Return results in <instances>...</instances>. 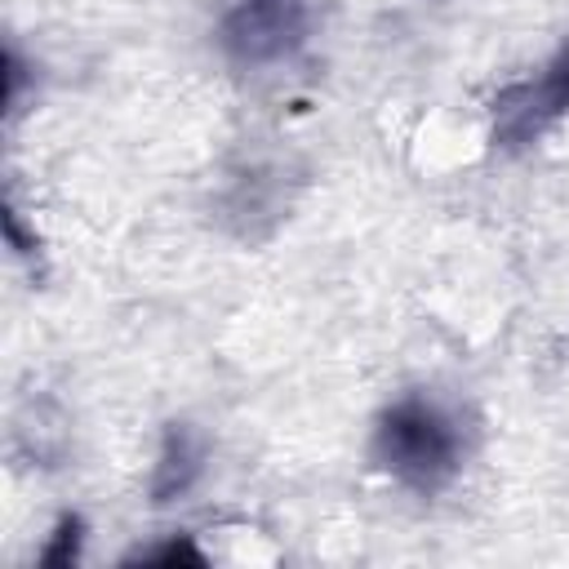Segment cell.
<instances>
[{
  "label": "cell",
  "mask_w": 569,
  "mask_h": 569,
  "mask_svg": "<svg viewBox=\"0 0 569 569\" xmlns=\"http://www.w3.org/2000/svg\"><path fill=\"white\" fill-rule=\"evenodd\" d=\"M369 458L396 485L413 493H440L462 471V458H467L462 422L436 396L405 391L378 413Z\"/></svg>",
  "instance_id": "obj_1"
},
{
  "label": "cell",
  "mask_w": 569,
  "mask_h": 569,
  "mask_svg": "<svg viewBox=\"0 0 569 569\" xmlns=\"http://www.w3.org/2000/svg\"><path fill=\"white\" fill-rule=\"evenodd\" d=\"M307 31L311 0H227L213 22L218 53L236 71H267L298 58Z\"/></svg>",
  "instance_id": "obj_2"
},
{
  "label": "cell",
  "mask_w": 569,
  "mask_h": 569,
  "mask_svg": "<svg viewBox=\"0 0 569 569\" xmlns=\"http://www.w3.org/2000/svg\"><path fill=\"white\" fill-rule=\"evenodd\" d=\"M569 116V40L525 80H511L493 93L489 142L502 156L529 151L547 129Z\"/></svg>",
  "instance_id": "obj_3"
},
{
  "label": "cell",
  "mask_w": 569,
  "mask_h": 569,
  "mask_svg": "<svg viewBox=\"0 0 569 569\" xmlns=\"http://www.w3.org/2000/svg\"><path fill=\"white\" fill-rule=\"evenodd\" d=\"M204 467V445L191 431V422H169L164 427V445H160V462L151 476V502H173L182 498Z\"/></svg>",
  "instance_id": "obj_4"
},
{
  "label": "cell",
  "mask_w": 569,
  "mask_h": 569,
  "mask_svg": "<svg viewBox=\"0 0 569 569\" xmlns=\"http://www.w3.org/2000/svg\"><path fill=\"white\" fill-rule=\"evenodd\" d=\"M76 542H80V520H76V516H62L58 542H53L49 551H40V560H44V565H67V560L76 556Z\"/></svg>",
  "instance_id": "obj_5"
},
{
  "label": "cell",
  "mask_w": 569,
  "mask_h": 569,
  "mask_svg": "<svg viewBox=\"0 0 569 569\" xmlns=\"http://www.w3.org/2000/svg\"><path fill=\"white\" fill-rule=\"evenodd\" d=\"M138 560H147V565H178V560H187V565H200V551L191 547V542H164V547H156V551H142Z\"/></svg>",
  "instance_id": "obj_6"
}]
</instances>
